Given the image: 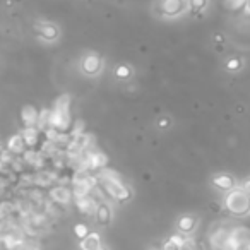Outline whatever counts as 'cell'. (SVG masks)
I'll return each instance as SVG.
<instances>
[{
	"label": "cell",
	"mask_w": 250,
	"mask_h": 250,
	"mask_svg": "<svg viewBox=\"0 0 250 250\" xmlns=\"http://www.w3.org/2000/svg\"><path fill=\"white\" fill-rule=\"evenodd\" d=\"M232 230L219 228L211 235V247L213 250H228V238Z\"/></svg>",
	"instance_id": "obj_4"
},
{
	"label": "cell",
	"mask_w": 250,
	"mask_h": 250,
	"mask_svg": "<svg viewBox=\"0 0 250 250\" xmlns=\"http://www.w3.org/2000/svg\"><path fill=\"white\" fill-rule=\"evenodd\" d=\"M228 69L230 70H236L240 69V60H236V58H233V60L228 62Z\"/></svg>",
	"instance_id": "obj_22"
},
{
	"label": "cell",
	"mask_w": 250,
	"mask_h": 250,
	"mask_svg": "<svg viewBox=\"0 0 250 250\" xmlns=\"http://www.w3.org/2000/svg\"><path fill=\"white\" fill-rule=\"evenodd\" d=\"M187 0H161L160 2V12L163 16H170V17H177L182 16L187 9Z\"/></svg>",
	"instance_id": "obj_3"
},
{
	"label": "cell",
	"mask_w": 250,
	"mask_h": 250,
	"mask_svg": "<svg viewBox=\"0 0 250 250\" xmlns=\"http://www.w3.org/2000/svg\"><path fill=\"white\" fill-rule=\"evenodd\" d=\"M242 189L245 190V192L250 196V178H247V180L243 182V183H242Z\"/></svg>",
	"instance_id": "obj_24"
},
{
	"label": "cell",
	"mask_w": 250,
	"mask_h": 250,
	"mask_svg": "<svg viewBox=\"0 0 250 250\" xmlns=\"http://www.w3.org/2000/svg\"><path fill=\"white\" fill-rule=\"evenodd\" d=\"M180 250H196V242L192 238H185L183 245L180 247Z\"/></svg>",
	"instance_id": "obj_19"
},
{
	"label": "cell",
	"mask_w": 250,
	"mask_h": 250,
	"mask_svg": "<svg viewBox=\"0 0 250 250\" xmlns=\"http://www.w3.org/2000/svg\"><path fill=\"white\" fill-rule=\"evenodd\" d=\"M247 0H225V5L228 9H232V11H238L240 7H243L245 5Z\"/></svg>",
	"instance_id": "obj_17"
},
{
	"label": "cell",
	"mask_w": 250,
	"mask_h": 250,
	"mask_svg": "<svg viewBox=\"0 0 250 250\" xmlns=\"http://www.w3.org/2000/svg\"><path fill=\"white\" fill-rule=\"evenodd\" d=\"M38 113L36 108L31 105L24 106L21 112V120L22 123H24V127H36V123H38Z\"/></svg>",
	"instance_id": "obj_9"
},
{
	"label": "cell",
	"mask_w": 250,
	"mask_h": 250,
	"mask_svg": "<svg viewBox=\"0 0 250 250\" xmlns=\"http://www.w3.org/2000/svg\"><path fill=\"white\" fill-rule=\"evenodd\" d=\"M76 202H77V207H79V211L83 214H95V211H96V206L100 204V200L96 199L93 194H89V196H86V197H81V199H76Z\"/></svg>",
	"instance_id": "obj_6"
},
{
	"label": "cell",
	"mask_w": 250,
	"mask_h": 250,
	"mask_svg": "<svg viewBox=\"0 0 250 250\" xmlns=\"http://www.w3.org/2000/svg\"><path fill=\"white\" fill-rule=\"evenodd\" d=\"M115 74L123 79V77H129V76H131V69H129V67H125V66H120L118 69L115 70Z\"/></svg>",
	"instance_id": "obj_18"
},
{
	"label": "cell",
	"mask_w": 250,
	"mask_h": 250,
	"mask_svg": "<svg viewBox=\"0 0 250 250\" xmlns=\"http://www.w3.org/2000/svg\"><path fill=\"white\" fill-rule=\"evenodd\" d=\"M5 228H7V219H5V217L0 216V233L4 232Z\"/></svg>",
	"instance_id": "obj_25"
},
{
	"label": "cell",
	"mask_w": 250,
	"mask_h": 250,
	"mask_svg": "<svg viewBox=\"0 0 250 250\" xmlns=\"http://www.w3.org/2000/svg\"><path fill=\"white\" fill-rule=\"evenodd\" d=\"M178 228H180V232L183 233H192L194 228H196V219L190 216H183L180 217V221H178Z\"/></svg>",
	"instance_id": "obj_15"
},
{
	"label": "cell",
	"mask_w": 250,
	"mask_h": 250,
	"mask_svg": "<svg viewBox=\"0 0 250 250\" xmlns=\"http://www.w3.org/2000/svg\"><path fill=\"white\" fill-rule=\"evenodd\" d=\"M101 58L98 57L96 53H89L84 57L83 60V70L84 74H89V76H95V74L100 72V69H101Z\"/></svg>",
	"instance_id": "obj_5"
},
{
	"label": "cell",
	"mask_w": 250,
	"mask_h": 250,
	"mask_svg": "<svg viewBox=\"0 0 250 250\" xmlns=\"http://www.w3.org/2000/svg\"><path fill=\"white\" fill-rule=\"evenodd\" d=\"M95 216H96V223L98 225H108L112 221V209L106 202H100L96 206L95 211Z\"/></svg>",
	"instance_id": "obj_10"
},
{
	"label": "cell",
	"mask_w": 250,
	"mask_h": 250,
	"mask_svg": "<svg viewBox=\"0 0 250 250\" xmlns=\"http://www.w3.org/2000/svg\"><path fill=\"white\" fill-rule=\"evenodd\" d=\"M24 148H26V144H24V141H22L21 134H14V135H11V137H9L7 149L14 156L16 154H22V152H24Z\"/></svg>",
	"instance_id": "obj_12"
},
{
	"label": "cell",
	"mask_w": 250,
	"mask_h": 250,
	"mask_svg": "<svg viewBox=\"0 0 250 250\" xmlns=\"http://www.w3.org/2000/svg\"><path fill=\"white\" fill-rule=\"evenodd\" d=\"M225 206L228 207V211H232L233 214H243L250 213V196L243 189H233L232 192L226 196Z\"/></svg>",
	"instance_id": "obj_2"
},
{
	"label": "cell",
	"mask_w": 250,
	"mask_h": 250,
	"mask_svg": "<svg viewBox=\"0 0 250 250\" xmlns=\"http://www.w3.org/2000/svg\"><path fill=\"white\" fill-rule=\"evenodd\" d=\"M36 33L43 40L53 41L58 38V28L55 24H50V22H40V24H36Z\"/></svg>",
	"instance_id": "obj_8"
},
{
	"label": "cell",
	"mask_w": 250,
	"mask_h": 250,
	"mask_svg": "<svg viewBox=\"0 0 250 250\" xmlns=\"http://www.w3.org/2000/svg\"><path fill=\"white\" fill-rule=\"evenodd\" d=\"M101 245V240H100L98 233H87L86 236L81 242V249L83 250H98Z\"/></svg>",
	"instance_id": "obj_14"
},
{
	"label": "cell",
	"mask_w": 250,
	"mask_h": 250,
	"mask_svg": "<svg viewBox=\"0 0 250 250\" xmlns=\"http://www.w3.org/2000/svg\"><path fill=\"white\" fill-rule=\"evenodd\" d=\"M163 250H180V247H178L175 242H171V240H168V242L163 245Z\"/></svg>",
	"instance_id": "obj_21"
},
{
	"label": "cell",
	"mask_w": 250,
	"mask_h": 250,
	"mask_svg": "<svg viewBox=\"0 0 250 250\" xmlns=\"http://www.w3.org/2000/svg\"><path fill=\"white\" fill-rule=\"evenodd\" d=\"M74 232H76V235L79 236L81 240H83L84 236L87 235V228H86V226H84V225H77L76 228H74Z\"/></svg>",
	"instance_id": "obj_20"
},
{
	"label": "cell",
	"mask_w": 250,
	"mask_h": 250,
	"mask_svg": "<svg viewBox=\"0 0 250 250\" xmlns=\"http://www.w3.org/2000/svg\"><path fill=\"white\" fill-rule=\"evenodd\" d=\"M98 182L103 185V189H105L113 199L120 200V202H125V200L131 199V190L122 183L120 175L117 173V171L110 170V168H103L101 173H100Z\"/></svg>",
	"instance_id": "obj_1"
},
{
	"label": "cell",
	"mask_w": 250,
	"mask_h": 250,
	"mask_svg": "<svg viewBox=\"0 0 250 250\" xmlns=\"http://www.w3.org/2000/svg\"><path fill=\"white\" fill-rule=\"evenodd\" d=\"M187 4H189V7L192 12H199L207 5V0H189Z\"/></svg>",
	"instance_id": "obj_16"
},
{
	"label": "cell",
	"mask_w": 250,
	"mask_h": 250,
	"mask_svg": "<svg viewBox=\"0 0 250 250\" xmlns=\"http://www.w3.org/2000/svg\"><path fill=\"white\" fill-rule=\"evenodd\" d=\"M213 185L216 187V189L219 190H232L233 187H235V180H233L230 175H217V177L213 178Z\"/></svg>",
	"instance_id": "obj_13"
},
{
	"label": "cell",
	"mask_w": 250,
	"mask_h": 250,
	"mask_svg": "<svg viewBox=\"0 0 250 250\" xmlns=\"http://www.w3.org/2000/svg\"><path fill=\"white\" fill-rule=\"evenodd\" d=\"M98 250H108V249H106L105 245H100V249H98Z\"/></svg>",
	"instance_id": "obj_26"
},
{
	"label": "cell",
	"mask_w": 250,
	"mask_h": 250,
	"mask_svg": "<svg viewBox=\"0 0 250 250\" xmlns=\"http://www.w3.org/2000/svg\"><path fill=\"white\" fill-rule=\"evenodd\" d=\"M158 125H160V129H167L168 125H170V118H161L160 122H158Z\"/></svg>",
	"instance_id": "obj_23"
},
{
	"label": "cell",
	"mask_w": 250,
	"mask_h": 250,
	"mask_svg": "<svg viewBox=\"0 0 250 250\" xmlns=\"http://www.w3.org/2000/svg\"><path fill=\"white\" fill-rule=\"evenodd\" d=\"M50 199L53 200L55 204H58V206H66V204L70 202V199H72V192H70L69 189H66V187H55V189L50 190Z\"/></svg>",
	"instance_id": "obj_7"
},
{
	"label": "cell",
	"mask_w": 250,
	"mask_h": 250,
	"mask_svg": "<svg viewBox=\"0 0 250 250\" xmlns=\"http://www.w3.org/2000/svg\"><path fill=\"white\" fill-rule=\"evenodd\" d=\"M21 137H22V141H24L26 146L33 148V146L38 142V139H40V129L38 127H24V131L21 132Z\"/></svg>",
	"instance_id": "obj_11"
}]
</instances>
